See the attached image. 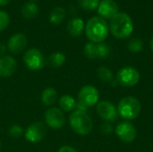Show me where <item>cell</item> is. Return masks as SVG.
<instances>
[{
  "instance_id": "7a4b0ae2",
  "label": "cell",
  "mask_w": 153,
  "mask_h": 152,
  "mask_svg": "<svg viewBox=\"0 0 153 152\" xmlns=\"http://www.w3.org/2000/svg\"><path fill=\"white\" fill-rule=\"evenodd\" d=\"M109 28L105 19L100 16L91 17L85 25V33L92 43H102L108 35Z\"/></svg>"
},
{
  "instance_id": "cb8c5ba5",
  "label": "cell",
  "mask_w": 153,
  "mask_h": 152,
  "mask_svg": "<svg viewBox=\"0 0 153 152\" xmlns=\"http://www.w3.org/2000/svg\"><path fill=\"white\" fill-rule=\"evenodd\" d=\"M143 48V42L138 38H134L128 42V49L132 53H139Z\"/></svg>"
},
{
  "instance_id": "d6986e66",
  "label": "cell",
  "mask_w": 153,
  "mask_h": 152,
  "mask_svg": "<svg viewBox=\"0 0 153 152\" xmlns=\"http://www.w3.org/2000/svg\"><path fill=\"white\" fill-rule=\"evenodd\" d=\"M59 107L62 111L65 112H70L74 110L76 107V101L75 99L69 95H64L59 99Z\"/></svg>"
},
{
  "instance_id": "9c48e42d",
  "label": "cell",
  "mask_w": 153,
  "mask_h": 152,
  "mask_svg": "<svg viewBox=\"0 0 153 152\" xmlns=\"http://www.w3.org/2000/svg\"><path fill=\"white\" fill-rule=\"evenodd\" d=\"M99 98H100L99 90L92 85L83 86L80 90L78 94L79 102L82 103L87 108L96 105L99 101Z\"/></svg>"
},
{
  "instance_id": "f1b7e54d",
  "label": "cell",
  "mask_w": 153,
  "mask_h": 152,
  "mask_svg": "<svg viewBox=\"0 0 153 152\" xmlns=\"http://www.w3.org/2000/svg\"><path fill=\"white\" fill-rule=\"evenodd\" d=\"M58 152H77L75 149L71 146H63L59 149Z\"/></svg>"
},
{
  "instance_id": "8fae6325",
  "label": "cell",
  "mask_w": 153,
  "mask_h": 152,
  "mask_svg": "<svg viewBox=\"0 0 153 152\" xmlns=\"http://www.w3.org/2000/svg\"><path fill=\"white\" fill-rule=\"evenodd\" d=\"M115 133L121 141L127 143L134 142L136 137L135 127L128 121L121 122L120 124H118L115 129Z\"/></svg>"
},
{
  "instance_id": "4316f807",
  "label": "cell",
  "mask_w": 153,
  "mask_h": 152,
  "mask_svg": "<svg viewBox=\"0 0 153 152\" xmlns=\"http://www.w3.org/2000/svg\"><path fill=\"white\" fill-rule=\"evenodd\" d=\"M10 17L4 11H0V31L4 30L9 24Z\"/></svg>"
},
{
  "instance_id": "7402d4cb",
  "label": "cell",
  "mask_w": 153,
  "mask_h": 152,
  "mask_svg": "<svg viewBox=\"0 0 153 152\" xmlns=\"http://www.w3.org/2000/svg\"><path fill=\"white\" fill-rule=\"evenodd\" d=\"M84 54L89 59H96L98 58V50L97 44L89 42L84 46Z\"/></svg>"
},
{
  "instance_id": "277c9868",
  "label": "cell",
  "mask_w": 153,
  "mask_h": 152,
  "mask_svg": "<svg viewBox=\"0 0 153 152\" xmlns=\"http://www.w3.org/2000/svg\"><path fill=\"white\" fill-rule=\"evenodd\" d=\"M142 106L140 101L132 96L123 98L117 107L118 115L126 120H134L140 116Z\"/></svg>"
},
{
  "instance_id": "ba28073f",
  "label": "cell",
  "mask_w": 153,
  "mask_h": 152,
  "mask_svg": "<svg viewBox=\"0 0 153 152\" xmlns=\"http://www.w3.org/2000/svg\"><path fill=\"white\" fill-rule=\"evenodd\" d=\"M45 122L48 127L53 130L62 128L65 123V118L63 111L57 108H48L45 113Z\"/></svg>"
},
{
  "instance_id": "d4e9b609",
  "label": "cell",
  "mask_w": 153,
  "mask_h": 152,
  "mask_svg": "<svg viewBox=\"0 0 153 152\" xmlns=\"http://www.w3.org/2000/svg\"><path fill=\"white\" fill-rule=\"evenodd\" d=\"M97 50H98V58H106L110 54V48L108 45L105 43H98L97 44Z\"/></svg>"
},
{
  "instance_id": "3957f363",
  "label": "cell",
  "mask_w": 153,
  "mask_h": 152,
  "mask_svg": "<svg viewBox=\"0 0 153 152\" xmlns=\"http://www.w3.org/2000/svg\"><path fill=\"white\" fill-rule=\"evenodd\" d=\"M69 124L72 130L79 135H87L93 128L92 120L88 114L78 110L74 111L70 115Z\"/></svg>"
},
{
  "instance_id": "2e32d148",
  "label": "cell",
  "mask_w": 153,
  "mask_h": 152,
  "mask_svg": "<svg viewBox=\"0 0 153 152\" xmlns=\"http://www.w3.org/2000/svg\"><path fill=\"white\" fill-rule=\"evenodd\" d=\"M41 102L45 106L53 105L57 99V92L54 88L48 87L45 89L41 93Z\"/></svg>"
},
{
  "instance_id": "e0dca14e",
  "label": "cell",
  "mask_w": 153,
  "mask_h": 152,
  "mask_svg": "<svg viewBox=\"0 0 153 152\" xmlns=\"http://www.w3.org/2000/svg\"><path fill=\"white\" fill-rule=\"evenodd\" d=\"M39 13V7L34 2H28L22 7V14L26 19H33Z\"/></svg>"
},
{
  "instance_id": "9a60e30c",
  "label": "cell",
  "mask_w": 153,
  "mask_h": 152,
  "mask_svg": "<svg viewBox=\"0 0 153 152\" xmlns=\"http://www.w3.org/2000/svg\"><path fill=\"white\" fill-rule=\"evenodd\" d=\"M85 29V24L82 19L79 17L73 18L71 21H69L67 24V30L68 33L73 37H78L82 35Z\"/></svg>"
},
{
  "instance_id": "44dd1931",
  "label": "cell",
  "mask_w": 153,
  "mask_h": 152,
  "mask_svg": "<svg viewBox=\"0 0 153 152\" xmlns=\"http://www.w3.org/2000/svg\"><path fill=\"white\" fill-rule=\"evenodd\" d=\"M97 75L99 79L103 82H109L113 80V73L110 69L107 67H100L97 71Z\"/></svg>"
},
{
  "instance_id": "52a82bcc",
  "label": "cell",
  "mask_w": 153,
  "mask_h": 152,
  "mask_svg": "<svg viewBox=\"0 0 153 152\" xmlns=\"http://www.w3.org/2000/svg\"><path fill=\"white\" fill-rule=\"evenodd\" d=\"M46 133H47L46 125L42 122L39 121L30 125L25 130L24 135H25V139L28 142L32 143H37L44 139Z\"/></svg>"
},
{
  "instance_id": "d6a6232c",
  "label": "cell",
  "mask_w": 153,
  "mask_h": 152,
  "mask_svg": "<svg viewBox=\"0 0 153 152\" xmlns=\"http://www.w3.org/2000/svg\"><path fill=\"white\" fill-rule=\"evenodd\" d=\"M151 48H152V50L153 51V37L152 39H151Z\"/></svg>"
},
{
  "instance_id": "836d02e7",
  "label": "cell",
  "mask_w": 153,
  "mask_h": 152,
  "mask_svg": "<svg viewBox=\"0 0 153 152\" xmlns=\"http://www.w3.org/2000/svg\"><path fill=\"white\" fill-rule=\"evenodd\" d=\"M34 1H37V0H31V2H34Z\"/></svg>"
},
{
  "instance_id": "484cf974",
  "label": "cell",
  "mask_w": 153,
  "mask_h": 152,
  "mask_svg": "<svg viewBox=\"0 0 153 152\" xmlns=\"http://www.w3.org/2000/svg\"><path fill=\"white\" fill-rule=\"evenodd\" d=\"M23 133V129L22 126L18 125H12L9 130H8V134L9 136H11L12 138H20Z\"/></svg>"
},
{
  "instance_id": "83f0119b",
  "label": "cell",
  "mask_w": 153,
  "mask_h": 152,
  "mask_svg": "<svg viewBox=\"0 0 153 152\" xmlns=\"http://www.w3.org/2000/svg\"><path fill=\"white\" fill-rule=\"evenodd\" d=\"M100 130H101V133H104V134H110L112 132H113V126L110 123L108 122H106L104 124H102L101 127H100Z\"/></svg>"
},
{
  "instance_id": "5b68a950",
  "label": "cell",
  "mask_w": 153,
  "mask_h": 152,
  "mask_svg": "<svg viewBox=\"0 0 153 152\" xmlns=\"http://www.w3.org/2000/svg\"><path fill=\"white\" fill-rule=\"evenodd\" d=\"M140 73L137 69L132 66H126L121 68L117 74V82L126 88L135 86L140 81Z\"/></svg>"
},
{
  "instance_id": "6da1fadb",
  "label": "cell",
  "mask_w": 153,
  "mask_h": 152,
  "mask_svg": "<svg viewBox=\"0 0 153 152\" xmlns=\"http://www.w3.org/2000/svg\"><path fill=\"white\" fill-rule=\"evenodd\" d=\"M108 28L116 39H124L132 35L134 31V22L129 14L118 12L112 19H110Z\"/></svg>"
},
{
  "instance_id": "8992f818",
  "label": "cell",
  "mask_w": 153,
  "mask_h": 152,
  "mask_svg": "<svg viewBox=\"0 0 153 152\" xmlns=\"http://www.w3.org/2000/svg\"><path fill=\"white\" fill-rule=\"evenodd\" d=\"M23 62L27 68L32 71H38L44 67L45 58L43 54L37 48H30L23 56Z\"/></svg>"
},
{
  "instance_id": "4fadbf2b",
  "label": "cell",
  "mask_w": 153,
  "mask_h": 152,
  "mask_svg": "<svg viewBox=\"0 0 153 152\" xmlns=\"http://www.w3.org/2000/svg\"><path fill=\"white\" fill-rule=\"evenodd\" d=\"M97 10L100 17L110 20L118 13V5L114 0H101Z\"/></svg>"
},
{
  "instance_id": "ffe728a7",
  "label": "cell",
  "mask_w": 153,
  "mask_h": 152,
  "mask_svg": "<svg viewBox=\"0 0 153 152\" xmlns=\"http://www.w3.org/2000/svg\"><path fill=\"white\" fill-rule=\"evenodd\" d=\"M65 56L62 52H55L48 58L49 65L54 68L61 67L65 64Z\"/></svg>"
},
{
  "instance_id": "ac0fdd59",
  "label": "cell",
  "mask_w": 153,
  "mask_h": 152,
  "mask_svg": "<svg viewBox=\"0 0 153 152\" xmlns=\"http://www.w3.org/2000/svg\"><path fill=\"white\" fill-rule=\"evenodd\" d=\"M65 17V10L61 6H57V7H55L50 12L48 19L52 24L57 25V24H60L64 21Z\"/></svg>"
},
{
  "instance_id": "e575fe53",
  "label": "cell",
  "mask_w": 153,
  "mask_h": 152,
  "mask_svg": "<svg viewBox=\"0 0 153 152\" xmlns=\"http://www.w3.org/2000/svg\"><path fill=\"white\" fill-rule=\"evenodd\" d=\"M0 149H1V142H0Z\"/></svg>"
},
{
  "instance_id": "1f68e13d",
  "label": "cell",
  "mask_w": 153,
  "mask_h": 152,
  "mask_svg": "<svg viewBox=\"0 0 153 152\" xmlns=\"http://www.w3.org/2000/svg\"><path fill=\"white\" fill-rule=\"evenodd\" d=\"M9 2H10V0H0V6H4Z\"/></svg>"
},
{
  "instance_id": "30bf717a",
  "label": "cell",
  "mask_w": 153,
  "mask_h": 152,
  "mask_svg": "<svg viewBox=\"0 0 153 152\" xmlns=\"http://www.w3.org/2000/svg\"><path fill=\"white\" fill-rule=\"evenodd\" d=\"M97 113L101 119L108 123L115 121L118 116L117 108L108 100H103L98 103Z\"/></svg>"
},
{
  "instance_id": "f546056e",
  "label": "cell",
  "mask_w": 153,
  "mask_h": 152,
  "mask_svg": "<svg viewBox=\"0 0 153 152\" xmlns=\"http://www.w3.org/2000/svg\"><path fill=\"white\" fill-rule=\"evenodd\" d=\"M75 108H76V110H78V111L86 112L88 108H87L85 105H83L82 103H81V102H78V103H76V107H75Z\"/></svg>"
},
{
  "instance_id": "5bb4252c",
  "label": "cell",
  "mask_w": 153,
  "mask_h": 152,
  "mask_svg": "<svg viewBox=\"0 0 153 152\" xmlns=\"http://www.w3.org/2000/svg\"><path fill=\"white\" fill-rule=\"evenodd\" d=\"M17 63L15 59L10 56H4L0 58V77H9L13 75L16 70Z\"/></svg>"
},
{
  "instance_id": "4dcf8cb0",
  "label": "cell",
  "mask_w": 153,
  "mask_h": 152,
  "mask_svg": "<svg viewBox=\"0 0 153 152\" xmlns=\"http://www.w3.org/2000/svg\"><path fill=\"white\" fill-rule=\"evenodd\" d=\"M5 51H6V47H5V45L0 42V56H4Z\"/></svg>"
},
{
  "instance_id": "7c38bea8",
  "label": "cell",
  "mask_w": 153,
  "mask_h": 152,
  "mask_svg": "<svg viewBox=\"0 0 153 152\" xmlns=\"http://www.w3.org/2000/svg\"><path fill=\"white\" fill-rule=\"evenodd\" d=\"M28 40L24 34L16 33L9 39L7 42V48L12 54L18 55L25 49Z\"/></svg>"
},
{
  "instance_id": "603a6c76",
  "label": "cell",
  "mask_w": 153,
  "mask_h": 152,
  "mask_svg": "<svg viewBox=\"0 0 153 152\" xmlns=\"http://www.w3.org/2000/svg\"><path fill=\"white\" fill-rule=\"evenodd\" d=\"M100 0H78L79 5L85 11H93L98 8Z\"/></svg>"
}]
</instances>
